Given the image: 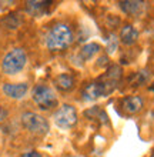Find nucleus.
Masks as SVG:
<instances>
[{
  "label": "nucleus",
  "mask_w": 154,
  "mask_h": 157,
  "mask_svg": "<svg viewBox=\"0 0 154 157\" xmlns=\"http://www.w3.org/2000/svg\"><path fill=\"white\" fill-rule=\"evenodd\" d=\"M73 41V32L67 25L58 23L53 26L46 36V46L51 52H60L67 49Z\"/></svg>",
  "instance_id": "nucleus-1"
},
{
  "label": "nucleus",
  "mask_w": 154,
  "mask_h": 157,
  "mask_svg": "<svg viewBox=\"0 0 154 157\" xmlns=\"http://www.w3.org/2000/svg\"><path fill=\"white\" fill-rule=\"evenodd\" d=\"M26 62H27L26 52L23 49H20V47H16V49L10 50L3 57V60H2V70H3L4 75L14 76L24 69Z\"/></svg>",
  "instance_id": "nucleus-2"
},
{
  "label": "nucleus",
  "mask_w": 154,
  "mask_h": 157,
  "mask_svg": "<svg viewBox=\"0 0 154 157\" xmlns=\"http://www.w3.org/2000/svg\"><path fill=\"white\" fill-rule=\"evenodd\" d=\"M32 99L42 110H49L57 104V96L54 90L44 84H37L32 91Z\"/></svg>",
  "instance_id": "nucleus-3"
},
{
  "label": "nucleus",
  "mask_w": 154,
  "mask_h": 157,
  "mask_svg": "<svg viewBox=\"0 0 154 157\" xmlns=\"http://www.w3.org/2000/svg\"><path fill=\"white\" fill-rule=\"evenodd\" d=\"M21 124L26 130H29L33 134L44 136L49 132V121L42 114L34 112H26L21 114Z\"/></svg>",
  "instance_id": "nucleus-4"
},
{
  "label": "nucleus",
  "mask_w": 154,
  "mask_h": 157,
  "mask_svg": "<svg viewBox=\"0 0 154 157\" xmlns=\"http://www.w3.org/2000/svg\"><path fill=\"white\" fill-rule=\"evenodd\" d=\"M53 121L54 124L60 128H71L77 123V112L70 104H63L53 113Z\"/></svg>",
  "instance_id": "nucleus-5"
},
{
  "label": "nucleus",
  "mask_w": 154,
  "mask_h": 157,
  "mask_svg": "<svg viewBox=\"0 0 154 157\" xmlns=\"http://www.w3.org/2000/svg\"><path fill=\"white\" fill-rule=\"evenodd\" d=\"M107 93H110V91L104 86V83H90L83 89L81 96H83V100H86V101H94L101 96H106Z\"/></svg>",
  "instance_id": "nucleus-6"
},
{
  "label": "nucleus",
  "mask_w": 154,
  "mask_h": 157,
  "mask_svg": "<svg viewBox=\"0 0 154 157\" xmlns=\"http://www.w3.org/2000/svg\"><path fill=\"white\" fill-rule=\"evenodd\" d=\"M29 86L27 83H6L3 84V93L10 99L20 100L27 94Z\"/></svg>",
  "instance_id": "nucleus-7"
},
{
  "label": "nucleus",
  "mask_w": 154,
  "mask_h": 157,
  "mask_svg": "<svg viewBox=\"0 0 154 157\" xmlns=\"http://www.w3.org/2000/svg\"><path fill=\"white\" fill-rule=\"evenodd\" d=\"M118 4L121 10L130 16H140L146 9V3L138 0H126V2H120Z\"/></svg>",
  "instance_id": "nucleus-8"
},
{
  "label": "nucleus",
  "mask_w": 154,
  "mask_h": 157,
  "mask_svg": "<svg viewBox=\"0 0 154 157\" xmlns=\"http://www.w3.org/2000/svg\"><path fill=\"white\" fill-rule=\"evenodd\" d=\"M121 107L127 114H136L143 109V99L140 96H129L123 100Z\"/></svg>",
  "instance_id": "nucleus-9"
},
{
  "label": "nucleus",
  "mask_w": 154,
  "mask_h": 157,
  "mask_svg": "<svg viewBox=\"0 0 154 157\" xmlns=\"http://www.w3.org/2000/svg\"><path fill=\"white\" fill-rule=\"evenodd\" d=\"M138 39V30L134 27L133 25H126L120 32V36H118V40L126 46H131L134 44Z\"/></svg>",
  "instance_id": "nucleus-10"
},
{
  "label": "nucleus",
  "mask_w": 154,
  "mask_h": 157,
  "mask_svg": "<svg viewBox=\"0 0 154 157\" xmlns=\"http://www.w3.org/2000/svg\"><path fill=\"white\" fill-rule=\"evenodd\" d=\"M54 84H56L60 90L67 91L73 87V84H74V78H73L71 75H69V73H62V75H58L57 77H56Z\"/></svg>",
  "instance_id": "nucleus-11"
},
{
  "label": "nucleus",
  "mask_w": 154,
  "mask_h": 157,
  "mask_svg": "<svg viewBox=\"0 0 154 157\" xmlns=\"http://www.w3.org/2000/svg\"><path fill=\"white\" fill-rule=\"evenodd\" d=\"M99 52H100V44H97V43H87L80 50V57H81V60L87 62V60L94 57Z\"/></svg>",
  "instance_id": "nucleus-12"
},
{
  "label": "nucleus",
  "mask_w": 154,
  "mask_h": 157,
  "mask_svg": "<svg viewBox=\"0 0 154 157\" xmlns=\"http://www.w3.org/2000/svg\"><path fill=\"white\" fill-rule=\"evenodd\" d=\"M27 10L33 14H40L43 13V9L47 7V2H27Z\"/></svg>",
  "instance_id": "nucleus-13"
},
{
  "label": "nucleus",
  "mask_w": 154,
  "mask_h": 157,
  "mask_svg": "<svg viewBox=\"0 0 154 157\" xmlns=\"http://www.w3.org/2000/svg\"><path fill=\"white\" fill-rule=\"evenodd\" d=\"M118 47V39L116 37V34H110L107 39V44H106V50L108 54H113Z\"/></svg>",
  "instance_id": "nucleus-14"
},
{
  "label": "nucleus",
  "mask_w": 154,
  "mask_h": 157,
  "mask_svg": "<svg viewBox=\"0 0 154 157\" xmlns=\"http://www.w3.org/2000/svg\"><path fill=\"white\" fill-rule=\"evenodd\" d=\"M21 157H42V154L37 153V151H34V150H32V151H27V153H24Z\"/></svg>",
  "instance_id": "nucleus-15"
},
{
  "label": "nucleus",
  "mask_w": 154,
  "mask_h": 157,
  "mask_svg": "<svg viewBox=\"0 0 154 157\" xmlns=\"http://www.w3.org/2000/svg\"><path fill=\"white\" fill-rule=\"evenodd\" d=\"M71 157H74V156H71Z\"/></svg>",
  "instance_id": "nucleus-16"
}]
</instances>
